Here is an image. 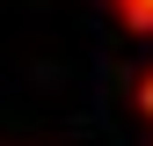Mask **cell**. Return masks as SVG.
Listing matches in <instances>:
<instances>
[{"mask_svg": "<svg viewBox=\"0 0 153 146\" xmlns=\"http://www.w3.org/2000/svg\"><path fill=\"white\" fill-rule=\"evenodd\" d=\"M139 22H153V0H139Z\"/></svg>", "mask_w": 153, "mask_h": 146, "instance_id": "6da1fadb", "label": "cell"}]
</instances>
